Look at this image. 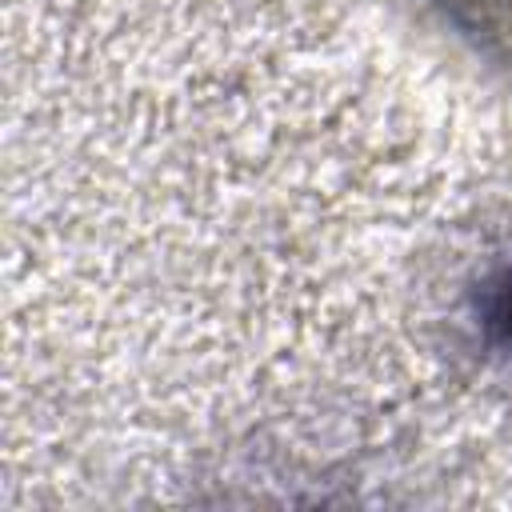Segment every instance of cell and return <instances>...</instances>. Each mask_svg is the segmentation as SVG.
<instances>
[{
	"label": "cell",
	"instance_id": "1",
	"mask_svg": "<svg viewBox=\"0 0 512 512\" xmlns=\"http://www.w3.org/2000/svg\"><path fill=\"white\" fill-rule=\"evenodd\" d=\"M444 12L476 44L512 56V0H444Z\"/></svg>",
	"mask_w": 512,
	"mask_h": 512
},
{
	"label": "cell",
	"instance_id": "2",
	"mask_svg": "<svg viewBox=\"0 0 512 512\" xmlns=\"http://www.w3.org/2000/svg\"><path fill=\"white\" fill-rule=\"evenodd\" d=\"M488 324L500 332V340L512 344V272L492 288V304H488Z\"/></svg>",
	"mask_w": 512,
	"mask_h": 512
}]
</instances>
